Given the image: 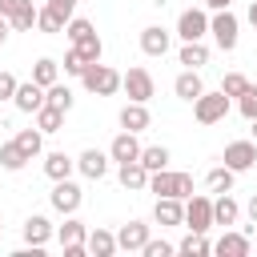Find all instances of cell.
<instances>
[{"label": "cell", "mask_w": 257, "mask_h": 257, "mask_svg": "<svg viewBox=\"0 0 257 257\" xmlns=\"http://www.w3.org/2000/svg\"><path fill=\"white\" fill-rule=\"evenodd\" d=\"M48 201H52V209L56 213H76L80 209V201H84V193H80V185L72 181V177H64V181H52V193H48Z\"/></svg>", "instance_id": "cell-7"}, {"label": "cell", "mask_w": 257, "mask_h": 257, "mask_svg": "<svg viewBox=\"0 0 257 257\" xmlns=\"http://www.w3.org/2000/svg\"><path fill=\"white\" fill-rule=\"evenodd\" d=\"M249 249H253V241L245 233H221V241L213 245V253H221V257H245Z\"/></svg>", "instance_id": "cell-21"}, {"label": "cell", "mask_w": 257, "mask_h": 257, "mask_svg": "<svg viewBox=\"0 0 257 257\" xmlns=\"http://www.w3.org/2000/svg\"><path fill=\"white\" fill-rule=\"evenodd\" d=\"M141 253H145V257H169V253H177V245H169V241H153V237H149V241L141 245Z\"/></svg>", "instance_id": "cell-40"}, {"label": "cell", "mask_w": 257, "mask_h": 257, "mask_svg": "<svg viewBox=\"0 0 257 257\" xmlns=\"http://www.w3.org/2000/svg\"><path fill=\"white\" fill-rule=\"evenodd\" d=\"M84 68H88V60H84L76 48H68V52H64V72H68V76H80Z\"/></svg>", "instance_id": "cell-39"}, {"label": "cell", "mask_w": 257, "mask_h": 257, "mask_svg": "<svg viewBox=\"0 0 257 257\" xmlns=\"http://www.w3.org/2000/svg\"><path fill=\"white\" fill-rule=\"evenodd\" d=\"M249 84H253L249 76H241V72H225V80H221V92H225L229 100H237V96H241Z\"/></svg>", "instance_id": "cell-35"}, {"label": "cell", "mask_w": 257, "mask_h": 257, "mask_svg": "<svg viewBox=\"0 0 257 257\" xmlns=\"http://www.w3.org/2000/svg\"><path fill=\"white\" fill-rule=\"evenodd\" d=\"M120 88L128 92V100H141V104H149L153 96H157V84H153V76H149V68H128V72H120Z\"/></svg>", "instance_id": "cell-4"}, {"label": "cell", "mask_w": 257, "mask_h": 257, "mask_svg": "<svg viewBox=\"0 0 257 257\" xmlns=\"http://www.w3.org/2000/svg\"><path fill=\"white\" fill-rule=\"evenodd\" d=\"M177 197H181V201L193 197V177H189V173H177Z\"/></svg>", "instance_id": "cell-44"}, {"label": "cell", "mask_w": 257, "mask_h": 257, "mask_svg": "<svg viewBox=\"0 0 257 257\" xmlns=\"http://www.w3.org/2000/svg\"><path fill=\"white\" fill-rule=\"evenodd\" d=\"M72 100H76V96H72V88H68V84H60V80L44 88V104H52V108H60V112H68V108H72Z\"/></svg>", "instance_id": "cell-28"}, {"label": "cell", "mask_w": 257, "mask_h": 257, "mask_svg": "<svg viewBox=\"0 0 257 257\" xmlns=\"http://www.w3.org/2000/svg\"><path fill=\"white\" fill-rule=\"evenodd\" d=\"M185 225L193 233H209L213 229V197H205V193L185 197Z\"/></svg>", "instance_id": "cell-2"}, {"label": "cell", "mask_w": 257, "mask_h": 257, "mask_svg": "<svg viewBox=\"0 0 257 257\" xmlns=\"http://www.w3.org/2000/svg\"><path fill=\"white\" fill-rule=\"evenodd\" d=\"M149 173H157V169H169V149L165 145H149V149H141V157H137Z\"/></svg>", "instance_id": "cell-32"}, {"label": "cell", "mask_w": 257, "mask_h": 257, "mask_svg": "<svg viewBox=\"0 0 257 257\" xmlns=\"http://www.w3.org/2000/svg\"><path fill=\"white\" fill-rule=\"evenodd\" d=\"M32 80H36L40 88H48V84H56V80H60V64H56L52 56H40V60L32 64Z\"/></svg>", "instance_id": "cell-26"}, {"label": "cell", "mask_w": 257, "mask_h": 257, "mask_svg": "<svg viewBox=\"0 0 257 257\" xmlns=\"http://www.w3.org/2000/svg\"><path fill=\"white\" fill-rule=\"evenodd\" d=\"M72 48H76V52H80V56H84L88 64H96V60L104 56V44H100V36H96V28H92V32L84 36V40H76Z\"/></svg>", "instance_id": "cell-33"}, {"label": "cell", "mask_w": 257, "mask_h": 257, "mask_svg": "<svg viewBox=\"0 0 257 257\" xmlns=\"http://www.w3.org/2000/svg\"><path fill=\"white\" fill-rule=\"evenodd\" d=\"M64 24H68V20H64L60 12H52L48 4H44V8H36V28H40V32L56 36V32H64Z\"/></svg>", "instance_id": "cell-29"}, {"label": "cell", "mask_w": 257, "mask_h": 257, "mask_svg": "<svg viewBox=\"0 0 257 257\" xmlns=\"http://www.w3.org/2000/svg\"><path fill=\"white\" fill-rule=\"evenodd\" d=\"M233 0H205V8H213V12H221V8H229Z\"/></svg>", "instance_id": "cell-46"}, {"label": "cell", "mask_w": 257, "mask_h": 257, "mask_svg": "<svg viewBox=\"0 0 257 257\" xmlns=\"http://www.w3.org/2000/svg\"><path fill=\"white\" fill-rule=\"evenodd\" d=\"M12 141L20 145V153H24L28 161H32V157H40V149H44V133H40V128H20Z\"/></svg>", "instance_id": "cell-27"}, {"label": "cell", "mask_w": 257, "mask_h": 257, "mask_svg": "<svg viewBox=\"0 0 257 257\" xmlns=\"http://www.w3.org/2000/svg\"><path fill=\"white\" fill-rule=\"evenodd\" d=\"M8 32H12V24H8V20H4V16H0V44H4V40H8Z\"/></svg>", "instance_id": "cell-47"}, {"label": "cell", "mask_w": 257, "mask_h": 257, "mask_svg": "<svg viewBox=\"0 0 257 257\" xmlns=\"http://www.w3.org/2000/svg\"><path fill=\"white\" fill-rule=\"evenodd\" d=\"M237 16L229 12V8H221V12H213L209 16V32H213V40H217V48L221 52H233L237 48Z\"/></svg>", "instance_id": "cell-3"}, {"label": "cell", "mask_w": 257, "mask_h": 257, "mask_svg": "<svg viewBox=\"0 0 257 257\" xmlns=\"http://www.w3.org/2000/svg\"><path fill=\"white\" fill-rule=\"evenodd\" d=\"M205 32H209V12L205 8H185L177 16V36L181 40H205Z\"/></svg>", "instance_id": "cell-8"}, {"label": "cell", "mask_w": 257, "mask_h": 257, "mask_svg": "<svg viewBox=\"0 0 257 257\" xmlns=\"http://www.w3.org/2000/svg\"><path fill=\"white\" fill-rule=\"evenodd\" d=\"M153 124V116H149V108L141 104V100H128L124 108H120V128H128V133H145Z\"/></svg>", "instance_id": "cell-17"}, {"label": "cell", "mask_w": 257, "mask_h": 257, "mask_svg": "<svg viewBox=\"0 0 257 257\" xmlns=\"http://www.w3.org/2000/svg\"><path fill=\"white\" fill-rule=\"evenodd\" d=\"M249 24H253V32H257V0L249 4Z\"/></svg>", "instance_id": "cell-48"}, {"label": "cell", "mask_w": 257, "mask_h": 257, "mask_svg": "<svg viewBox=\"0 0 257 257\" xmlns=\"http://www.w3.org/2000/svg\"><path fill=\"white\" fill-rule=\"evenodd\" d=\"M137 157H141V141H137V133L120 128V133L112 137V145H108V161L124 165V161H137Z\"/></svg>", "instance_id": "cell-10"}, {"label": "cell", "mask_w": 257, "mask_h": 257, "mask_svg": "<svg viewBox=\"0 0 257 257\" xmlns=\"http://www.w3.org/2000/svg\"><path fill=\"white\" fill-rule=\"evenodd\" d=\"M173 92H177L181 100H189V104H193V100L205 92V84H201V72H197V68H185V72L173 80Z\"/></svg>", "instance_id": "cell-19"}, {"label": "cell", "mask_w": 257, "mask_h": 257, "mask_svg": "<svg viewBox=\"0 0 257 257\" xmlns=\"http://www.w3.org/2000/svg\"><path fill=\"white\" fill-rule=\"evenodd\" d=\"M245 213H249V221H253V225H257V193H253V197H249V205H245Z\"/></svg>", "instance_id": "cell-45"}, {"label": "cell", "mask_w": 257, "mask_h": 257, "mask_svg": "<svg viewBox=\"0 0 257 257\" xmlns=\"http://www.w3.org/2000/svg\"><path fill=\"white\" fill-rule=\"evenodd\" d=\"M88 32H92V24H88L84 16H72V20L64 24V36H68V44H76V40H84Z\"/></svg>", "instance_id": "cell-36"}, {"label": "cell", "mask_w": 257, "mask_h": 257, "mask_svg": "<svg viewBox=\"0 0 257 257\" xmlns=\"http://www.w3.org/2000/svg\"><path fill=\"white\" fill-rule=\"evenodd\" d=\"M185 68H201V64H209V48H205V40H185V48H181V56H177Z\"/></svg>", "instance_id": "cell-25"}, {"label": "cell", "mask_w": 257, "mask_h": 257, "mask_svg": "<svg viewBox=\"0 0 257 257\" xmlns=\"http://www.w3.org/2000/svg\"><path fill=\"white\" fill-rule=\"evenodd\" d=\"M72 169H76V161H72L68 153H48V157H44L48 181H64V177H72Z\"/></svg>", "instance_id": "cell-23"}, {"label": "cell", "mask_w": 257, "mask_h": 257, "mask_svg": "<svg viewBox=\"0 0 257 257\" xmlns=\"http://www.w3.org/2000/svg\"><path fill=\"white\" fill-rule=\"evenodd\" d=\"M8 24H12V32H28V28H36V8L28 4V8H24V12H16Z\"/></svg>", "instance_id": "cell-38"}, {"label": "cell", "mask_w": 257, "mask_h": 257, "mask_svg": "<svg viewBox=\"0 0 257 257\" xmlns=\"http://www.w3.org/2000/svg\"><path fill=\"white\" fill-rule=\"evenodd\" d=\"M237 108H241V116H245V120H253V116H257V84H249V88L237 96Z\"/></svg>", "instance_id": "cell-37"}, {"label": "cell", "mask_w": 257, "mask_h": 257, "mask_svg": "<svg viewBox=\"0 0 257 257\" xmlns=\"http://www.w3.org/2000/svg\"><path fill=\"white\" fill-rule=\"evenodd\" d=\"M225 165H229L233 173H249V169L257 165V145H253V141H233V145H225Z\"/></svg>", "instance_id": "cell-9"}, {"label": "cell", "mask_w": 257, "mask_h": 257, "mask_svg": "<svg viewBox=\"0 0 257 257\" xmlns=\"http://www.w3.org/2000/svg\"><path fill=\"white\" fill-rule=\"evenodd\" d=\"M24 241H28V249H44V245L52 241V221L40 217V213H32V217L24 221Z\"/></svg>", "instance_id": "cell-13"}, {"label": "cell", "mask_w": 257, "mask_h": 257, "mask_svg": "<svg viewBox=\"0 0 257 257\" xmlns=\"http://www.w3.org/2000/svg\"><path fill=\"white\" fill-rule=\"evenodd\" d=\"M145 241H149V225L145 221H128V225L116 229V249H124V253H141Z\"/></svg>", "instance_id": "cell-11"}, {"label": "cell", "mask_w": 257, "mask_h": 257, "mask_svg": "<svg viewBox=\"0 0 257 257\" xmlns=\"http://www.w3.org/2000/svg\"><path fill=\"white\" fill-rule=\"evenodd\" d=\"M169 40H173V32H165L161 24L141 28V52H145V56H165V52H169Z\"/></svg>", "instance_id": "cell-12"}, {"label": "cell", "mask_w": 257, "mask_h": 257, "mask_svg": "<svg viewBox=\"0 0 257 257\" xmlns=\"http://www.w3.org/2000/svg\"><path fill=\"white\" fill-rule=\"evenodd\" d=\"M0 165H4L8 173H20V169L28 165V157L20 153V145H16V141H4V145H0Z\"/></svg>", "instance_id": "cell-31"}, {"label": "cell", "mask_w": 257, "mask_h": 257, "mask_svg": "<svg viewBox=\"0 0 257 257\" xmlns=\"http://www.w3.org/2000/svg\"><path fill=\"white\" fill-rule=\"evenodd\" d=\"M225 112H229V96H225V92H201V96L193 100L197 124H217V120H225Z\"/></svg>", "instance_id": "cell-5"}, {"label": "cell", "mask_w": 257, "mask_h": 257, "mask_svg": "<svg viewBox=\"0 0 257 257\" xmlns=\"http://www.w3.org/2000/svg\"><path fill=\"white\" fill-rule=\"evenodd\" d=\"M84 237H88V229H84V221H76L72 213H68L64 225L56 229V241H60L64 257H84V253H88V249H84Z\"/></svg>", "instance_id": "cell-6"}, {"label": "cell", "mask_w": 257, "mask_h": 257, "mask_svg": "<svg viewBox=\"0 0 257 257\" xmlns=\"http://www.w3.org/2000/svg\"><path fill=\"white\" fill-rule=\"evenodd\" d=\"M28 4H32V0H0V16H4V20H12V16H16V12H24Z\"/></svg>", "instance_id": "cell-42"}, {"label": "cell", "mask_w": 257, "mask_h": 257, "mask_svg": "<svg viewBox=\"0 0 257 257\" xmlns=\"http://www.w3.org/2000/svg\"><path fill=\"white\" fill-rule=\"evenodd\" d=\"M80 84H84L92 96H112V92L120 88V72L96 60V64H88V68L80 72Z\"/></svg>", "instance_id": "cell-1"}, {"label": "cell", "mask_w": 257, "mask_h": 257, "mask_svg": "<svg viewBox=\"0 0 257 257\" xmlns=\"http://www.w3.org/2000/svg\"><path fill=\"white\" fill-rule=\"evenodd\" d=\"M237 217H241V205L229 193H217V201H213V225H237Z\"/></svg>", "instance_id": "cell-22"}, {"label": "cell", "mask_w": 257, "mask_h": 257, "mask_svg": "<svg viewBox=\"0 0 257 257\" xmlns=\"http://www.w3.org/2000/svg\"><path fill=\"white\" fill-rule=\"evenodd\" d=\"M233 181H237V173H233L229 165H217V169H209L205 189H209V193H233Z\"/></svg>", "instance_id": "cell-24"}, {"label": "cell", "mask_w": 257, "mask_h": 257, "mask_svg": "<svg viewBox=\"0 0 257 257\" xmlns=\"http://www.w3.org/2000/svg\"><path fill=\"white\" fill-rule=\"evenodd\" d=\"M32 116H36V128H40V133H60V124H64V112H60V108H52V104L36 108Z\"/></svg>", "instance_id": "cell-30"}, {"label": "cell", "mask_w": 257, "mask_h": 257, "mask_svg": "<svg viewBox=\"0 0 257 257\" xmlns=\"http://www.w3.org/2000/svg\"><path fill=\"white\" fill-rule=\"evenodd\" d=\"M16 84H20V80H16L12 72L0 68V100H12V96H16Z\"/></svg>", "instance_id": "cell-41"}, {"label": "cell", "mask_w": 257, "mask_h": 257, "mask_svg": "<svg viewBox=\"0 0 257 257\" xmlns=\"http://www.w3.org/2000/svg\"><path fill=\"white\" fill-rule=\"evenodd\" d=\"M177 253H185V257H205V253H213V245L205 241V233H193V229H189V237L177 245Z\"/></svg>", "instance_id": "cell-34"}, {"label": "cell", "mask_w": 257, "mask_h": 257, "mask_svg": "<svg viewBox=\"0 0 257 257\" xmlns=\"http://www.w3.org/2000/svg\"><path fill=\"white\" fill-rule=\"evenodd\" d=\"M249 124H253V137H249V141H253V145H257V116H253V120H249Z\"/></svg>", "instance_id": "cell-49"}, {"label": "cell", "mask_w": 257, "mask_h": 257, "mask_svg": "<svg viewBox=\"0 0 257 257\" xmlns=\"http://www.w3.org/2000/svg\"><path fill=\"white\" fill-rule=\"evenodd\" d=\"M76 169H80L88 181H100V177L108 173V153H100V149H84V153L76 157Z\"/></svg>", "instance_id": "cell-15"}, {"label": "cell", "mask_w": 257, "mask_h": 257, "mask_svg": "<svg viewBox=\"0 0 257 257\" xmlns=\"http://www.w3.org/2000/svg\"><path fill=\"white\" fill-rule=\"evenodd\" d=\"M12 104H16L20 112H36V108H44V88H40L36 80H24V84H16Z\"/></svg>", "instance_id": "cell-14"}, {"label": "cell", "mask_w": 257, "mask_h": 257, "mask_svg": "<svg viewBox=\"0 0 257 257\" xmlns=\"http://www.w3.org/2000/svg\"><path fill=\"white\" fill-rule=\"evenodd\" d=\"M84 249L92 253V257H112L116 253V233H108V229H88V237H84Z\"/></svg>", "instance_id": "cell-18"}, {"label": "cell", "mask_w": 257, "mask_h": 257, "mask_svg": "<svg viewBox=\"0 0 257 257\" xmlns=\"http://www.w3.org/2000/svg\"><path fill=\"white\" fill-rule=\"evenodd\" d=\"M76 4H80V0H48V8H52V12H60L64 20H72V12H76Z\"/></svg>", "instance_id": "cell-43"}, {"label": "cell", "mask_w": 257, "mask_h": 257, "mask_svg": "<svg viewBox=\"0 0 257 257\" xmlns=\"http://www.w3.org/2000/svg\"><path fill=\"white\" fill-rule=\"evenodd\" d=\"M153 217H157V225H185V201L181 197H157Z\"/></svg>", "instance_id": "cell-16"}, {"label": "cell", "mask_w": 257, "mask_h": 257, "mask_svg": "<svg viewBox=\"0 0 257 257\" xmlns=\"http://www.w3.org/2000/svg\"><path fill=\"white\" fill-rule=\"evenodd\" d=\"M116 177H120V185H124V189H128V193H141V189H145V185H149V169H145V165H141V161H124V165H120V173H116Z\"/></svg>", "instance_id": "cell-20"}]
</instances>
